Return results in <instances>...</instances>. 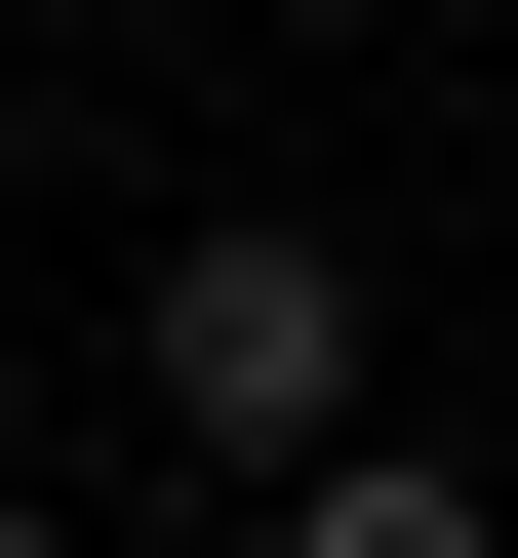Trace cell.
<instances>
[{
    "label": "cell",
    "instance_id": "6da1fadb",
    "mask_svg": "<svg viewBox=\"0 0 518 558\" xmlns=\"http://www.w3.org/2000/svg\"><path fill=\"white\" fill-rule=\"evenodd\" d=\"M120 360H160V439H200V478H279V439H359V240H320V199H200Z\"/></svg>",
    "mask_w": 518,
    "mask_h": 558
},
{
    "label": "cell",
    "instance_id": "7a4b0ae2",
    "mask_svg": "<svg viewBox=\"0 0 518 558\" xmlns=\"http://www.w3.org/2000/svg\"><path fill=\"white\" fill-rule=\"evenodd\" d=\"M240 558H518V519L399 439V399H359V439H279V478H240Z\"/></svg>",
    "mask_w": 518,
    "mask_h": 558
},
{
    "label": "cell",
    "instance_id": "3957f363",
    "mask_svg": "<svg viewBox=\"0 0 518 558\" xmlns=\"http://www.w3.org/2000/svg\"><path fill=\"white\" fill-rule=\"evenodd\" d=\"M0 558H81V519H40V439H0Z\"/></svg>",
    "mask_w": 518,
    "mask_h": 558
}]
</instances>
